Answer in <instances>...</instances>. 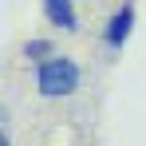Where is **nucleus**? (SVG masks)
<instances>
[{"label":"nucleus","mask_w":146,"mask_h":146,"mask_svg":"<svg viewBox=\"0 0 146 146\" xmlns=\"http://www.w3.org/2000/svg\"><path fill=\"white\" fill-rule=\"evenodd\" d=\"M40 8H44V20H48L55 32H63V36H75V32H79L75 0H40Z\"/></svg>","instance_id":"obj_3"},{"label":"nucleus","mask_w":146,"mask_h":146,"mask_svg":"<svg viewBox=\"0 0 146 146\" xmlns=\"http://www.w3.org/2000/svg\"><path fill=\"white\" fill-rule=\"evenodd\" d=\"M55 55V44H51L48 36H28L24 44H20V59H24L28 67H40L44 59Z\"/></svg>","instance_id":"obj_4"},{"label":"nucleus","mask_w":146,"mask_h":146,"mask_svg":"<svg viewBox=\"0 0 146 146\" xmlns=\"http://www.w3.org/2000/svg\"><path fill=\"white\" fill-rule=\"evenodd\" d=\"M134 20H138V0H119L115 12L107 16L103 32H99L107 55H119V51L126 48V40H130V32H134Z\"/></svg>","instance_id":"obj_2"},{"label":"nucleus","mask_w":146,"mask_h":146,"mask_svg":"<svg viewBox=\"0 0 146 146\" xmlns=\"http://www.w3.org/2000/svg\"><path fill=\"white\" fill-rule=\"evenodd\" d=\"M32 87H36V95L55 103V99H71L79 87H83V63L75 59V55H51L44 59L40 67H32Z\"/></svg>","instance_id":"obj_1"},{"label":"nucleus","mask_w":146,"mask_h":146,"mask_svg":"<svg viewBox=\"0 0 146 146\" xmlns=\"http://www.w3.org/2000/svg\"><path fill=\"white\" fill-rule=\"evenodd\" d=\"M0 146H16V138H12V119H8V111L0 115Z\"/></svg>","instance_id":"obj_5"}]
</instances>
